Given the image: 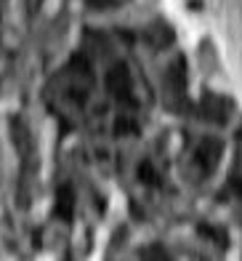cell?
Returning <instances> with one entry per match:
<instances>
[{"mask_svg": "<svg viewBox=\"0 0 242 261\" xmlns=\"http://www.w3.org/2000/svg\"><path fill=\"white\" fill-rule=\"evenodd\" d=\"M216 149H219V147H216L213 144V141H205V144L200 147V168L202 171H210L213 168V163H216Z\"/></svg>", "mask_w": 242, "mask_h": 261, "instance_id": "obj_1", "label": "cell"}, {"mask_svg": "<svg viewBox=\"0 0 242 261\" xmlns=\"http://www.w3.org/2000/svg\"><path fill=\"white\" fill-rule=\"evenodd\" d=\"M237 192L242 195V181H237Z\"/></svg>", "mask_w": 242, "mask_h": 261, "instance_id": "obj_2", "label": "cell"}]
</instances>
